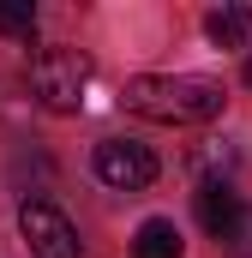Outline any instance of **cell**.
<instances>
[{
	"label": "cell",
	"mask_w": 252,
	"mask_h": 258,
	"mask_svg": "<svg viewBox=\"0 0 252 258\" xmlns=\"http://www.w3.org/2000/svg\"><path fill=\"white\" fill-rule=\"evenodd\" d=\"M120 102L162 126H198V120L222 114V84L198 78V72H144V78H126Z\"/></svg>",
	"instance_id": "6da1fadb"
},
{
	"label": "cell",
	"mask_w": 252,
	"mask_h": 258,
	"mask_svg": "<svg viewBox=\"0 0 252 258\" xmlns=\"http://www.w3.org/2000/svg\"><path fill=\"white\" fill-rule=\"evenodd\" d=\"M30 90L54 108V114H72L90 90V60L78 48H36L30 54Z\"/></svg>",
	"instance_id": "7a4b0ae2"
},
{
	"label": "cell",
	"mask_w": 252,
	"mask_h": 258,
	"mask_svg": "<svg viewBox=\"0 0 252 258\" xmlns=\"http://www.w3.org/2000/svg\"><path fill=\"white\" fill-rule=\"evenodd\" d=\"M18 234H24V246L36 258H78L84 252L78 228L66 222V210L48 204V198H24V204H18Z\"/></svg>",
	"instance_id": "3957f363"
},
{
	"label": "cell",
	"mask_w": 252,
	"mask_h": 258,
	"mask_svg": "<svg viewBox=\"0 0 252 258\" xmlns=\"http://www.w3.org/2000/svg\"><path fill=\"white\" fill-rule=\"evenodd\" d=\"M90 162H96V180L114 186V192H144L156 180V156L144 144H132V138H102Z\"/></svg>",
	"instance_id": "277c9868"
},
{
	"label": "cell",
	"mask_w": 252,
	"mask_h": 258,
	"mask_svg": "<svg viewBox=\"0 0 252 258\" xmlns=\"http://www.w3.org/2000/svg\"><path fill=\"white\" fill-rule=\"evenodd\" d=\"M240 210H246V204L228 192L222 180H204V186H198V222H204V234H216V240H222V234L240 222Z\"/></svg>",
	"instance_id": "5b68a950"
},
{
	"label": "cell",
	"mask_w": 252,
	"mask_h": 258,
	"mask_svg": "<svg viewBox=\"0 0 252 258\" xmlns=\"http://www.w3.org/2000/svg\"><path fill=\"white\" fill-rule=\"evenodd\" d=\"M180 228L168 222V216H150V222H138V234H132V258H180Z\"/></svg>",
	"instance_id": "8992f818"
},
{
	"label": "cell",
	"mask_w": 252,
	"mask_h": 258,
	"mask_svg": "<svg viewBox=\"0 0 252 258\" xmlns=\"http://www.w3.org/2000/svg\"><path fill=\"white\" fill-rule=\"evenodd\" d=\"M204 36H210L216 48H246V36H252V6H216V12L204 18Z\"/></svg>",
	"instance_id": "52a82bcc"
},
{
	"label": "cell",
	"mask_w": 252,
	"mask_h": 258,
	"mask_svg": "<svg viewBox=\"0 0 252 258\" xmlns=\"http://www.w3.org/2000/svg\"><path fill=\"white\" fill-rule=\"evenodd\" d=\"M0 30L30 42V36H36V6H30V0H18V6H0Z\"/></svg>",
	"instance_id": "ba28073f"
},
{
	"label": "cell",
	"mask_w": 252,
	"mask_h": 258,
	"mask_svg": "<svg viewBox=\"0 0 252 258\" xmlns=\"http://www.w3.org/2000/svg\"><path fill=\"white\" fill-rule=\"evenodd\" d=\"M222 240H228L234 252H246V258H252V210H240V222H234V228H228Z\"/></svg>",
	"instance_id": "9c48e42d"
},
{
	"label": "cell",
	"mask_w": 252,
	"mask_h": 258,
	"mask_svg": "<svg viewBox=\"0 0 252 258\" xmlns=\"http://www.w3.org/2000/svg\"><path fill=\"white\" fill-rule=\"evenodd\" d=\"M246 84H252V54H246Z\"/></svg>",
	"instance_id": "30bf717a"
}]
</instances>
